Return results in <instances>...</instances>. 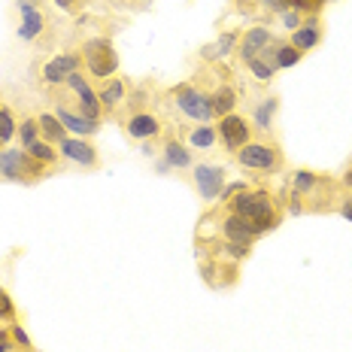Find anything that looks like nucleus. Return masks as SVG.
Segmentation results:
<instances>
[{"mask_svg": "<svg viewBox=\"0 0 352 352\" xmlns=\"http://www.w3.org/2000/svg\"><path fill=\"white\" fill-rule=\"evenodd\" d=\"M225 210L237 212V216H243L246 222H252V228L258 237L267 231H274L283 219L280 201H276L267 188H243V192L234 195L231 201L225 204Z\"/></svg>", "mask_w": 352, "mask_h": 352, "instance_id": "nucleus-1", "label": "nucleus"}, {"mask_svg": "<svg viewBox=\"0 0 352 352\" xmlns=\"http://www.w3.org/2000/svg\"><path fill=\"white\" fill-rule=\"evenodd\" d=\"M237 164L243 170H255V173H280L285 167V155L276 140H249L246 146H240L234 152Z\"/></svg>", "mask_w": 352, "mask_h": 352, "instance_id": "nucleus-2", "label": "nucleus"}, {"mask_svg": "<svg viewBox=\"0 0 352 352\" xmlns=\"http://www.w3.org/2000/svg\"><path fill=\"white\" fill-rule=\"evenodd\" d=\"M82 64L88 70V76L98 79V82H107L119 73V52L113 49L109 36H91V40L82 43Z\"/></svg>", "mask_w": 352, "mask_h": 352, "instance_id": "nucleus-3", "label": "nucleus"}, {"mask_svg": "<svg viewBox=\"0 0 352 352\" xmlns=\"http://www.w3.org/2000/svg\"><path fill=\"white\" fill-rule=\"evenodd\" d=\"M170 107H176L188 122L195 124H204V122H212V104H210V91H204L201 85L195 82H179L170 88Z\"/></svg>", "mask_w": 352, "mask_h": 352, "instance_id": "nucleus-4", "label": "nucleus"}, {"mask_svg": "<svg viewBox=\"0 0 352 352\" xmlns=\"http://www.w3.org/2000/svg\"><path fill=\"white\" fill-rule=\"evenodd\" d=\"M0 176L10 182H25V186H31V182H40L43 176H46V164L34 161L21 146H3V149H0Z\"/></svg>", "mask_w": 352, "mask_h": 352, "instance_id": "nucleus-5", "label": "nucleus"}, {"mask_svg": "<svg viewBox=\"0 0 352 352\" xmlns=\"http://www.w3.org/2000/svg\"><path fill=\"white\" fill-rule=\"evenodd\" d=\"M67 91L73 94V100H76V109L85 116V119H91V122H100L104 119V107H100V98H98V91L91 88V82L82 76V73H70L67 76Z\"/></svg>", "mask_w": 352, "mask_h": 352, "instance_id": "nucleus-6", "label": "nucleus"}, {"mask_svg": "<svg viewBox=\"0 0 352 352\" xmlns=\"http://www.w3.org/2000/svg\"><path fill=\"white\" fill-rule=\"evenodd\" d=\"M225 167L219 164H195L192 167V186L197 188L204 204H216L225 192Z\"/></svg>", "mask_w": 352, "mask_h": 352, "instance_id": "nucleus-7", "label": "nucleus"}, {"mask_svg": "<svg viewBox=\"0 0 352 352\" xmlns=\"http://www.w3.org/2000/svg\"><path fill=\"white\" fill-rule=\"evenodd\" d=\"M216 131H219V143L225 146L228 152H237L240 146H246L249 140H252V122L246 119V116H237V113H231V116H222L216 124Z\"/></svg>", "mask_w": 352, "mask_h": 352, "instance_id": "nucleus-8", "label": "nucleus"}, {"mask_svg": "<svg viewBox=\"0 0 352 352\" xmlns=\"http://www.w3.org/2000/svg\"><path fill=\"white\" fill-rule=\"evenodd\" d=\"M122 131L128 140L149 143V140H155V137H161V119L152 109H134L128 119H122Z\"/></svg>", "mask_w": 352, "mask_h": 352, "instance_id": "nucleus-9", "label": "nucleus"}, {"mask_svg": "<svg viewBox=\"0 0 352 352\" xmlns=\"http://www.w3.org/2000/svg\"><path fill=\"white\" fill-rule=\"evenodd\" d=\"M58 152H61L64 161H70V164H76V167H85V170H91V167L100 164L98 149L88 143V137H70L67 134L61 143H58Z\"/></svg>", "mask_w": 352, "mask_h": 352, "instance_id": "nucleus-10", "label": "nucleus"}, {"mask_svg": "<svg viewBox=\"0 0 352 352\" xmlns=\"http://www.w3.org/2000/svg\"><path fill=\"white\" fill-rule=\"evenodd\" d=\"M79 67H82V52H61L43 64L40 76L46 85H64L70 73H76Z\"/></svg>", "mask_w": 352, "mask_h": 352, "instance_id": "nucleus-11", "label": "nucleus"}, {"mask_svg": "<svg viewBox=\"0 0 352 352\" xmlns=\"http://www.w3.org/2000/svg\"><path fill=\"white\" fill-rule=\"evenodd\" d=\"M55 116H58V122L64 124V131H67L70 137H94L100 131V122L85 119L79 109L67 107V100H61V98L55 100Z\"/></svg>", "mask_w": 352, "mask_h": 352, "instance_id": "nucleus-12", "label": "nucleus"}, {"mask_svg": "<svg viewBox=\"0 0 352 352\" xmlns=\"http://www.w3.org/2000/svg\"><path fill=\"white\" fill-rule=\"evenodd\" d=\"M219 237L222 240H231V243H255L258 240V234H255L252 222H246L243 216H237V212H225V219L219 222Z\"/></svg>", "mask_w": 352, "mask_h": 352, "instance_id": "nucleus-13", "label": "nucleus"}, {"mask_svg": "<svg viewBox=\"0 0 352 352\" xmlns=\"http://www.w3.org/2000/svg\"><path fill=\"white\" fill-rule=\"evenodd\" d=\"M98 98H100V107H104V116H116V113H119V107L124 104V98H128V82H124L119 73H116L113 79L100 82Z\"/></svg>", "mask_w": 352, "mask_h": 352, "instance_id": "nucleus-14", "label": "nucleus"}, {"mask_svg": "<svg viewBox=\"0 0 352 352\" xmlns=\"http://www.w3.org/2000/svg\"><path fill=\"white\" fill-rule=\"evenodd\" d=\"M270 43V31L264 25H255V28H249V31L240 34V43H237V55H240V61H252V58H258V52L264 46Z\"/></svg>", "mask_w": 352, "mask_h": 352, "instance_id": "nucleus-15", "label": "nucleus"}, {"mask_svg": "<svg viewBox=\"0 0 352 352\" xmlns=\"http://www.w3.org/2000/svg\"><path fill=\"white\" fill-rule=\"evenodd\" d=\"M164 161L170 170H188V167H195L192 149H188L179 137H167L164 140Z\"/></svg>", "mask_w": 352, "mask_h": 352, "instance_id": "nucleus-16", "label": "nucleus"}, {"mask_svg": "<svg viewBox=\"0 0 352 352\" xmlns=\"http://www.w3.org/2000/svg\"><path fill=\"white\" fill-rule=\"evenodd\" d=\"M289 43L298 49V52H310V49H316L319 43H322V25H319L316 19L300 21L298 31H292V40Z\"/></svg>", "mask_w": 352, "mask_h": 352, "instance_id": "nucleus-17", "label": "nucleus"}, {"mask_svg": "<svg viewBox=\"0 0 352 352\" xmlns=\"http://www.w3.org/2000/svg\"><path fill=\"white\" fill-rule=\"evenodd\" d=\"M210 104H212V116H231L234 109H237V88H234L231 82H222L216 85L210 91Z\"/></svg>", "mask_w": 352, "mask_h": 352, "instance_id": "nucleus-18", "label": "nucleus"}, {"mask_svg": "<svg viewBox=\"0 0 352 352\" xmlns=\"http://www.w3.org/2000/svg\"><path fill=\"white\" fill-rule=\"evenodd\" d=\"M276 113H280V100H276V94L274 98H264V100H258L255 104V109H252V128H258V131H274V119H276Z\"/></svg>", "mask_w": 352, "mask_h": 352, "instance_id": "nucleus-19", "label": "nucleus"}, {"mask_svg": "<svg viewBox=\"0 0 352 352\" xmlns=\"http://www.w3.org/2000/svg\"><path fill=\"white\" fill-rule=\"evenodd\" d=\"M216 143H219L216 124L204 122V124H195V128L188 131V149H212Z\"/></svg>", "mask_w": 352, "mask_h": 352, "instance_id": "nucleus-20", "label": "nucleus"}, {"mask_svg": "<svg viewBox=\"0 0 352 352\" xmlns=\"http://www.w3.org/2000/svg\"><path fill=\"white\" fill-rule=\"evenodd\" d=\"M240 43V31H225V34H219V40L212 43V46L204 49V58L207 61H222V58H228L231 55V49Z\"/></svg>", "mask_w": 352, "mask_h": 352, "instance_id": "nucleus-21", "label": "nucleus"}, {"mask_svg": "<svg viewBox=\"0 0 352 352\" xmlns=\"http://www.w3.org/2000/svg\"><path fill=\"white\" fill-rule=\"evenodd\" d=\"M43 31H46V19H43L40 10L28 12V16H21V25H19V36L28 43H36L43 36Z\"/></svg>", "mask_w": 352, "mask_h": 352, "instance_id": "nucleus-22", "label": "nucleus"}, {"mask_svg": "<svg viewBox=\"0 0 352 352\" xmlns=\"http://www.w3.org/2000/svg\"><path fill=\"white\" fill-rule=\"evenodd\" d=\"M36 122H40V137L43 140H49V143H61L64 137H67V131H64V124L58 122V116L55 113H43V116H36Z\"/></svg>", "mask_w": 352, "mask_h": 352, "instance_id": "nucleus-23", "label": "nucleus"}, {"mask_svg": "<svg viewBox=\"0 0 352 352\" xmlns=\"http://www.w3.org/2000/svg\"><path fill=\"white\" fill-rule=\"evenodd\" d=\"M25 152H28V155H31L34 161L46 164V167H52V164H58V161H61V152H55V143H49V140H34Z\"/></svg>", "mask_w": 352, "mask_h": 352, "instance_id": "nucleus-24", "label": "nucleus"}, {"mask_svg": "<svg viewBox=\"0 0 352 352\" xmlns=\"http://www.w3.org/2000/svg\"><path fill=\"white\" fill-rule=\"evenodd\" d=\"M19 134V122H16V113H12L10 107H0V149L3 146H10V140Z\"/></svg>", "mask_w": 352, "mask_h": 352, "instance_id": "nucleus-25", "label": "nucleus"}, {"mask_svg": "<svg viewBox=\"0 0 352 352\" xmlns=\"http://www.w3.org/2000/svg\"><path fill=\"white\" fill-rule=\"evenodd\" d=\"M304 58V52H298L292 43H280V49H276V55H274V64H276V70H285V67H295V64Z\"/></svg>", "mask_w": 352, "mask_h": 352, "instance_id": "nucleus-26", "label": "nucleus"}, {"mask_svg": "<svg viewBox=\"0 0 352 352\" xmlns=\"http://www.w3.org/2000/svg\"><path fill=\"white\" fill-rule=\"evenodd\" d=\"M19 140H21V149H28L34 140H43V137H40V122L31 119V116H28V119H21L19 122Z\"/></svg>", "mask_w": 352, "mask_h": 352, "instance_id": "nucleus-27", "label": "nucleus"}, {"mask_svg": "<svg viewBox=\"0 0 352 352\" xmlns=\"http://www.w3.org/2000/svg\"><path fill=\"white\" fill-rule=\"evenodd\" d=\"M0 322H6V325H12V322H19L16 300L10 298V292H6V289H0Z\"/></svg>", "mask_w": 352, "mask_h": 352, "instance_id": "nucleus-28", "label": "nucleus"}, {"mask_svg": "<svg viewBox=\"0 0 352 352\" xmlns=\"http://www.w3.org/2000/svg\"><path fill=\"white\" fill-rule=\"evenodd\" d=\"M10 328V334H12V343H16V349L19 352H31L34 349V340H31V334L21 328V322H12V325H6Z\"/></svg>", "mask_w": 352, "mask_h": 352, "instance_id": "nucleus-29", "label": "nucleus"}, {"mask_svg": "<svg viewBox=\"0 0 352 352\" xmlns=\"http://www.w3.org/2000/svg\"><path fill=\"white\" fill-rule=\"evenodd\" d=\"M246 67H249V73H252L255 79H258V82H270V79H274V73H276L267 61H261V58H252V61H246Z\"/></svg>", "mask_w": 352, "mask_h": 352, "instance_id": "nucleus-30", "label": "nucleus"}, {"mask_svg": "<svg viewBox=\"0 0 352 352\" xmlns=\"http://www.w3.org/2000/svg\"><path fill=\"white\" fill-rule=\"evenodd\" d=\"M283 25L289 28V31H298V28H300V12L285 10V12H283Z\"/></svg>", "mask_w": 352, "mask_h": 352, "instance_id": "nucleus-31", "label": "nucleus"}, {"mask_svg": "<svg viewBox=\"0 0 352 352\" xmlns=\"http://www.w3.org/2000/svg\"><path fill=\"white\" fill-rule=\"evenodd\" d=\"M82 3H85V0H55V6H61L64 12H76V10H82Z\"/></svg>", "mask_w": 352, "mask_h": 352, "instance_id": "nucleus-32", "label": "nucleus"}, {"mask_svg": "<svg viewBox=\"0 0 352 352\" xmlns=\"http://www.w3.org/2000/svg\"><path fill=\"white\" fill-rule=\"evenodd\" d=\"M261 3H264V10H267V12H280V16L289 10V6H285V0H261Z\"/></svg>", "mask_w": 352, "mask_h": 352, "instance_id": "nucleus-33", "label": "nucleus"}, {"mask_svg": "<svg viewBox=\"0 0 352 352\" xmlns=\"http://www.w3.org/2000/svg\"><path fill=\"white\" fill-rule=\"evenodd\" d=\"M337 212L352 222V197H340V204H337Z\"/></svg>", "mask_w": 352, "mask_h": 352, "instance_id": "nucleus-34", "label": "nucleus"}, {"mask_svg": "<svg viewBox=\"0 0 352 352\" xmlns=\"http://www.w3.org/2000/svg\"><path fill=\"white\" fill-rule=\"evenodd\" d=\"M16 3H19V12H21V16H28V12L36 10V0H16Z\"/></svg>", "mask_w": 352, "mask_h": 352, "instance_id": "nucleus-35", "label": "nucleus"}, {"mask_svg": "<svg viewBox=\"0 0 352 352\" xmlns=\"http://www.w3.org/2000/svg\"><path fill=\"white\" fill-rule=\"evenodd\" d=\"M343 186L352 188V170H346V176H343Z\"/></svg>", "mask_w": 352, "mask_h": 352, "instance_id": "nucleus-36", "label": "nucleus"}, {"mask_svg": "<svg viewBox=\"0 0 352 352\" xmlns=\"http://www.w3.org/2000/svg\"><path fill=\"white\" fill-rule=\"evenodd\" d=\"M122 3H143V0H122Z\"/></svg>", "mask_w": 352, "mask_h": 352, "instance_id": "nucleus-37", "label": "nucleus"}, {"mask_svg": "<svg viewBox=\"0 0 352 352\" xmlns=\"http://www.w3.org/2000/svg\"><path fill=\"white\" fill-rule=\"evenodd\" d=\"M0 352H10V349H6V346H0Z\"/></svg>", "mask_w": 352, "mask_h": 352, "instance_id": "nucleus-38", "label": "nucleus"}, {"mask_svg": "<svg viewBox=\"0 0 352 352\" xmlns=\"http://www.w3.org/2000/svg\"><path fill=\"white\" fill-rule=\"evenodd\" d=\"M31 352H34V349H31Z\"/></svg>", "mask_w": 352, "mask_h": 352, "instance_id": "nucleus-39", "label": "nucleus"}]
</instances>
